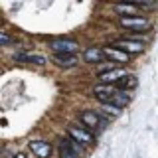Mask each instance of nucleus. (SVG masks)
Wrapping results in <instances>:
<instances>
[{
  "mask_svg": "<svg viewBox=\"0 0 158 158\" xmlns=\"http://www.w3.org/2000/svg\"><path fill=\"white\" fill-rule=\"evenodd\" d=\"M127 4H135V6H152L154 0H123Z\"/></svg>",
  "mask_w": 158,
  "mask_h": 158,
  "instance_id": "obj_18",
  "label": "nucleus"
},
{
  "mask_svg": "<svg viewBox=\"0 0 158 158\" xmlns=\"http://www.w3.org/2000/svg\"><path fill=\"white\" fill-rule=\"evenodd\" d=\"M67 136H71L73 140H77L79 144H83V146H87V144L93 142V135L83 127H69L67 128Z\"/></svg>",
  "mask_w": 158,
  "mask_h": 158,
  "instance_id": "obj_5",
  "label": "nucleus"
},
{
  "mask_svg": "<svg viewBox=\"0 0 158 158\" xmlns=\"http://www.w3.org/2000/svg\"><path fill=\"white\" fill-rule=\"evenodd\" d=\"M30 150L38 158H49L52 156V144L46 140H32L30 142Z\"/></svg>",
  "mask_w": 158,
  "mask_h": 158,
  "instance_id": "obj_8",
  "label": "nucleus"
},
{
  "mask_svg": "<svg viewBox=\"0 0 158 158\" xmlns=\"http://www.w3.org/2000/svg\"><path fill=\"white\" fill-rule=\"evenodd\" d=\"M14 59H16V61H24V63H34V65H46L48 63V59L44 56H38V53H24V52L14 53Z\"/></svg>",
  "mask_w": 158,
  "mask_h": 158,
  "instance_id": "obj_9",
  "label": "nucleus"
},
{
  "mask_svg": "<svg viewBox=\"0 0 158 158\" xmlns=\"http://www.w3.org/2000/svg\"><path fill=\"white\" fill-rule=\"evenodd\" d=\"M136 85H138V79L135 75H125L115 83V87L121 89V91H131V89H135Z\"/></svg>",
  "mask_w": 158,
  "mask_h": 158,
  "instance_id": "obj_13",
  "label": "nucleus"
},
{
  "mask_svg": "<svg viewBox=\"0 0 158 158\" xmlns=\"http://www.w3.org/2000/svg\"><path fill=\"white\" fill-rule=\"evenodd\" d=\"M115 10L118 14H128V16H132V14H136L138 10H140V6H135V4H127V2H118V4H115Z\"/></svg>",
  "mask_w": 158,
  "mask_h": 158,
  "instance_id": "obj_14",
  "label": "nucleus"
},
{
  "mask_svg": "<svg viewBox=\"0 0 158 158\" xmlns=\"http://www.w3.org/2000/svg\"><path fill=\"white\" fill-rule=\"evenodd\" d=\"M113 48L123 49V52H127L128 56H131V53H140L142 49H144V44H142L140 40H135V38H123V40H115Z\"/></svg>",
  "mask_w": 158,
  "mask_h": 158,
  "instance_id": "obj_2",
  "label": "nucleus"
},
{
  "mask_svg": "<svg viewBox=\"0 0 158 158\" xmlns=\"http://www.w3.org/2000/svg\"><path fill=\"white\" fill-rule=\"evenodd\" d=\"M12 158H26V156H24V154H14Z\"/></svg>",
  "mask_w": 158,
  "mask_h": 158,
  "instance_id": "obj_20",
  "label": "nucleus"
},
{
  "mask_svg": "<svg viewBox=\"0 0 158 158\" xmlns=\"http://www.w3.org/2000/svg\"><path fill=\"white\" fill-rule=\"evenodd\" d=\"M121 91V89H117L115 85H107V83H99V85L93 89V95H95L101 103H111L113 97L117 95V93Z\"/></svg>",
  "mask_w": 158,
  "mask_h": 158,
  "instance_id": "obj_3",
  "label": "nucleus"
},
{
  "mask_svg": "<svg viewBox=\"0 0 158 158\" xmlns=\"http://www.w3.org/2000/svg\"><path fill=\"white\" fill-rule=\"evenodd\" d=\"M128 103H131V95H128V91H118L115 97H113V101H111V105H115V107H127Z\"/></svg>",
  "mask_w": 158,
  "mask_h": 158,
  "instance_id": "obj_15",
  "label": "nucleus"
},
{
  "mask_svg": "<svg viewBox=\"0 0 158 158\" xmlns=\"http://www.w3.org/2000/svg\"><path fill=\"white\" fill-rule=\"evenodd\" d=\"M127 71L121 67H115V69H107V71H101L99 73V81L101 83H107V85H115L121 77H125Z\"/></svg>",
  "mask_w": 158,
  "mask_h": 158,
  "instance_id": "obj_7",
  "label": "nucleus"
},
{
  "mask_svg": "<svg viewBox=\"0 0 158 158\" xmlns=\"http://www.w3.org/2000/svg\"><path fill=\"white\" fill-rule=\"evenodd\" d=\"M59 158H81V154H77V152L71 150L63 140H59Z\"/></svg>",
  "mask_w": 158,
  "mask_h": 158,
  "instance_id": "obj_16",
  "label": "nucleus"
},
{
  "mask_svg": "<svg viewBox=\"0 0 158 158\" xmlns=\"http://www.w3.org/2000/svg\"><path fill=\"white\" fill-rule=\"evenodd\" d=\"M79 121L83 123V128H87V131H93V128L105 125V121L99 117L97 111H83L81 115H79Z\"/></svg>",
  "mask_w": 158,
  "mask_h": 158,
  "instance_id": "obj_4",
  "label": "nucleus"
},
{
  "mask_svg": "<svg viewBox=\"0 0 158 158\" xmlns=\"http://www.w3.org/2000/svg\"><path fill=\"white\" fill-rule=\"evenodd\" d=\"M0 42H2V46H8L10 44V36L6 32H0Z\"/></svg>",
  "mask_w": 158,
  "mask_h": 158,
  "instance_id": "obj_19",
  "label": "nucleus"
},
{
  "mask_svg": "<svg viewBox=\"0 0 158 158\" xmlns=\"http://www.w3.org/2000/svg\"><path fill=\"white\" fill-rule=\"evenodd\" d=\"M49 48H52L53 53H75L79 46L71 40H53L49 44Z\"/></svg>",
  "mask_w": 158,
  "mask_h": 158,
  "instance_id": "obj_6",
  "label": "nucleus"
},
{
  "mask_svg": "<svg viewBox=\"0 0 158 158\" xmlns=\"http://www.w3.org/2000/svg\"><path fill=\"white\" fill-rule=\"evenodd\" d=\"M121 26L127 28L128 32H142V30L150 28V22L144 16H121Z\"/></svg>",
  "mask_w": 158,
  "mask_h": 158,
  "instance_id": "obj_1",
  "label": "nucleus"
},
{
  "mask_svg": "<svg viewBox=\"0 0 158 158\" xmlns=\"http://www.w3.org/2000/svg\"><path fill=\"white\" fill-rule=\"evenodd\" d=\"M83 57H85L87 63H101L103 59H105V52H103L101 48H87L85 53H83Z\"/></svg>",
  "mask_w": 158,
  "mask_h": 158,
  "instance_id": "obj_12",
  "label": "nucleus"
},
{
  "mask_svg": "<svg viewBox=\"0 0 158 158\" xmlns=\"http://www.w3.org/2000/svg\"><path fill=\"white\" fill-rule=\"evenodd\" d=\"M99 111H103L107 117H111V118H117L118 115H121V109L111 105V103H101V109H99Z\"/></svg>",
  "mask_w": 158,
  "mask_h": 158,
  "instance_id": "obj_17",
  "label": "nucleus"
},
{
  "mask_svg": "<svg viewBox=\"0 0 158 158\" xmlns=\"http://www.w3.org/2000/svg\"><path fill=\"white\" fill-rule=\"evenodd\" d=\"M53 61H56L59 67H73V65H77L75 53H53Z\"/></svg>",
  "mask_w": 158,
  "mask_h": 158,
  "instance_id": "obj_11",
  "label": "nucleus"
},
{
  "mask_svg": "<svg viewBox=\"0 0 158 158\" xmlns=\"http://www.w3.org/2000/svg\"><path fill=\"white\" fill-rule=\"evenodd\" d=\"M103 52H105V57L113 59L117 65H118V63H127V61H128V53H127V52H123V49H117V48L109 46V48L103 49Z\"/></svg>",
  "mask_w": 158,
  "mask_h": 158,
  "instance_id": "obj_10",
  "label": "nucleus"
}]
</instances>
